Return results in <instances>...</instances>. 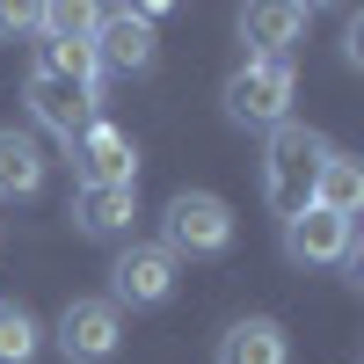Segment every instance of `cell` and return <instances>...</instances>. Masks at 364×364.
Here are the masks:
<instances>
[{
  "mask_svg": "<svg viewBox=\"0 0 364 364\" xmlns=\"http://www.w3.org/2000/svg\"><path fill=\"white\" fill-rule=\"evenodd\" d=\"M291 102H299V66L291 58H240L226 73V87H219L226 124H248V132L291 124Z\"/></svg>",
  "mask_w": 364,
  "mask_h": 364,
  "instance_id": "cell-2",
  "label": "cell"
},
{
  "mask_svg": "<svg viewBox=\"0 0 364 364\" xmlns=\"http://www.w3.org/2000/svg\"><path fill=\"white\" fill-rule=\"evenodd\" d=\"M175 284H182V262L161 248V240H124V248H117V262H109V306L117 314H154V306H168L175 299Z\"/></svg>",
  "mask_w": 364,
  "mask_h": 364,
  "instance_id": "cell-4",
  "label": "cell"
},
{
  "mask_svg": "<svg viewBox=\"0 0 364 364\" xmlns=\"http://www.w3.org/2000/svg\"><path fill=\"white\" fill-rule=\"evenodd\" d=\"M22 102H29V124L51 132L58 146H73L87 124L102 117V87H80V80H51V73H29L22 80Z\"/></svg>",
  "mask_w": 364,
  "mask_h": 364,
  "instance_id": "cell-6",
  "label": "cell"
},
{
  "mask_svg": "<svg viewBox=\"0 0 364 364\" xmlns=\"http://www.w3.org/2000/svg\"><path fill=\"white\" fill-rule=\"evenodd\" d=\"M240 240V219H233V204L219 190H175L168 211H161V248L182 262H211V255H226Z\"/></svg>",
  "mask_w": 364,
  "mask_h": 364,
  "instance_id": "cell-3",
  "label": "cell"
},
{
  "mask_svg": "<svg viewBox=\"0 0 364 364\" xmlns=\"http://www.w3.org/2000/svg\"><path fill=\"white\" fill-rule=\"evenodd\" d=\"M321 161H328V132L299 124V117L269 132V146H262V197H269V211H277V219H299V211L314 204V175H321Z\"/></svg>",
  "mask_w": 364,
  "mask_h": 364,
  "instance_id": "cell-1",
  "label": "cell"
},
{
  "mask_svg": "<svg viewBox=\"0 0 364 364\" xmlns=\"http://www.w3.org/2000/svg\"><path fill=\"white\" fill-rule=\"evenodd\" d=\"M66 161H73V190H124V182H139V139L117 132L109 117H95L66 146Z\"/></svg>",
  "mask_w": 364,
  "mask_h": 364,
  "instance_id": "cell-5",
  "label": "cell"
},
{
  "mask_svg": "<svg viewBox=\"0 0 364 364\" xmlns=\"http://www.w3.org/2000/svg\"><path fill=\"white\" fill-rule=\"evenodd\" d=\"M51 343H58L66 364H109L117 350H124V314H117L109 299H66Z\"/></svg>",
  "mask_w": 364,
  "mask_h": 364,
  "instance_id": "cell-7",
  "label": "cell"
},
{
  "mask_svg": "<svg viewBox=\"0 0 364 364\" xmlns=\"http://www.w3.org/2000/svg\"><path fill=\"white\" fill-rule=\"evenodd\" d=\"M51 175V154L29 124H0V204H29Z\"/></svg>",
  "mask_w": 364,
  "mask_h": 364,
  "instance_id": "cell-10",
  "label": "cell"
},
{
  "mask_svg": "<svg viewBox=\"0 0 364 364\" xmlns=\"http://www.w3.org/2000/svg\"><path fill=\"white\" fill-rule=\"evenodd\" d=\"M211 364H291V336H284V321L248 314V321H233L226 336H219Z\"/></svg>",
  "mask_w": 364,
  "mask_h": 364,
  "instance_id": "cell-13",
  "label": "cell"
},
{
  "mask_svg": "<svg viewBox=\"0 0 364 364\" xmlns=\"http://www.w3.org/2000/svg\"><path fill=\"white\" fill-rule=\"evenodd\" d=\"M314 204L357 226V211H364V161L343 154V146H328V161H321V175H314Z\"/></svg>",
  "mask_w": 364,
  "mask_h": 364,
  "instance_id": "cell-14",
  "label": "cell"
},
{
  "mask_svg": "<svg viewBox=\"0 0 364 364\" xmlns=\"http://www.w3.org/2000/svg\"><path fill=\"white\" fill-rule=\"evenodd\" d=\"M314 8L299 0H262V8H240V37H248V58H291V44L306 37Z\"/></svg>",
  "mask_w": 364,
  "mask_h": 364,
  "instance_id": "cell-11",
  "label": "cell"
},
{
  "mask_svg": "<svg viewBox=\"0 0 364 364\" xmlns=\"http://www.w3.org/2000/svg\"><path fill=\"white\" fill-rule=\"evenodd\" d=\"M284 255L299 262V269H357V226L350 219H336V211H321V204H306L299 219H284Z\"/></svg>",
  "mask_w": 364,
  "mask_h": 364,
  "instance_id": "cell-9",
  "label": "cell"
},
{
  "mask_svg": "<svg viewBox=\"0 0 364 364\" xmlns=\"http://www.w3.org/2000/svg\"><path fill=\"white\" fill-rule=\"evenodd\" d=\"M44 350V321L22 299H0V364H37Z\"/></svg>",
  "mask_w": 364,
  "mask_h": 364,
  "instance_id": "cell-15",
  "label": "cell"
},
{
  "mask_svg": "<svg viewBox=\"0 0 364 364\" xmlns=\"http://www.w3.org/2000/svg\"><path fill=\"white\" fill-rule=\"evenodd\" d=\"M343 58L364 66V15H350V29H343Z\"/></svg>",
  "mask_w": 364,
  "mask_h": 364,
  "instance_id": "cell-17",
  "label": "cell"
},
{
  "mask_svg": "<svg viewBox=\"0 0 364 364\" xmlns=\"http://www.w3.org/2000/svg\"><path fill=\"white\" fill-rule=\"evenodd\" d=\"M66 219L87 240H132V226H139V182H124V190H73Z\"/></svg>",
  "mask_w": 364,
  "mask_h": 364,
  "instance_id": "cell-12",
  "label": "cell"
},
{
  "mask_svg": "<svg viewBox=\"0 0 364 364\" xmlns=\"http://www.w3.org/2000/svg\"><path fill=\"white\" fill-rule=\"evenodd\" d=\"M95 73L109 80H139V73H154V58H161V44H154V29L139 22V8H95Z\"/></svg>",
  "mask_w": 364,
  "mask_h": 364,
  "instance_id": "cell-8",
  "label": "cell"
},
{
  "mask_svg": "<svg viewBox=\"0 0 364 364\" xmlns=\"http://www.w3.org/2000/svg\"><path fill=\"white\" fill-rule=\"evenodd\" d=\"M0 37H37V8H22V0H0Z\"/></svg>",
  "mask_w": 364,
  "mask_h": 364,
  "instance_id": "cell-16",
  "label": "cell"
}]
</instances>
